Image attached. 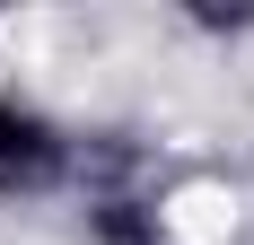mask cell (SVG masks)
<instances>
[{"instance_id":"1","label":"cell","mask_w":254,"mask_h":245,"mask_svg":"<svg viewBox=\"0 0 254 245\" xmlns=\"http://www.w3.org/2000/svg\"><path fill=\"white\" fill-rule=\"evenodd\" d=\"M62 167H70L62 122L35 114L26 97H0V193H44V184H62Z\"/></svg>"},{"instance_id":"2","label":"cell","mask_w":254,"mask_h":245,"mask_svg":"<svg viewBox=\"0 0 254 245\" xmlns=\"http://www.w3.org/2000/svg\"><path fill=\"white\" fill-rule=\"evenodd\" d=\"M88 237L97 245H158V219L140 201H97V210H88Z\"/></svg>"}]
</instances>
